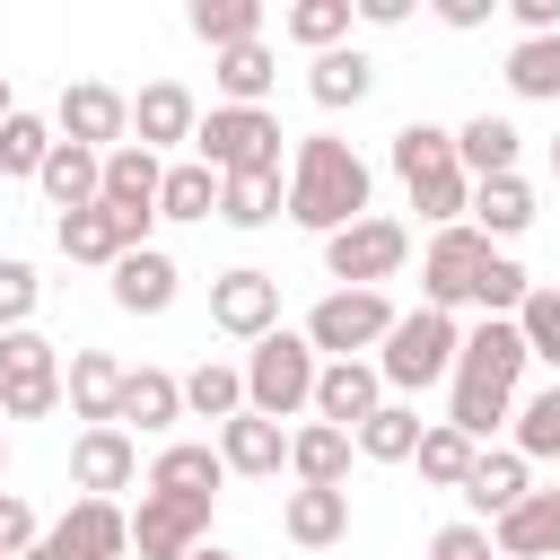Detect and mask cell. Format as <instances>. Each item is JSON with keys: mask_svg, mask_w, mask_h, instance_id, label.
Returning <instances> with one entry per match:
<instances>
[{"mask_svg": "<svg viewBox=\"0 0 560 560\" xmlns=\"http://www.w3.org/2000/svg\"><path fill=\"white\" fill-rule=\"evenodd\" d=\"M368 192H376L368 158L350 140H332V131H306L289 149V210L280 219H298L306 236H341L350 219H368Z\"/></svg>", "mask_w": 560, "mask_h": 560, "instance_id": "cell-1", "label": "cell"}, {"mask_svg": "<svg viewBox=\"0 0 560 560\" xmlns=\"http://www.w3.org/2000/svg\"><path fill=\"white\" fill-rule=\"evenodd\" d=\"M455 315H438V306H411V315H394V332L376 341V376H385V394L394 402H411L420 385H438V376H455Z\"/></svg>", "mask_w": 560, "mask_h": 560, "instance_id": "cell-2", "label": "cell"}, {"mask_svg": "<svg viewBox=\"0 0 560 560\" xmlns=\"http://www.w3.org/2000/svg\"><path fill=\"white\" fill-rule=\"evenodd\" d=\"M280 114H262V105H210L201 122H192V158L210 166V175H262V166H280Z\"/></svg>", "mask_w": 560, "mask_h": 560, "instance_id": "cell-3", "label": "cell"}, {"mask_svg": "<svg viewBox=\"0 0 560 560\" xmlns=\"http://www.w3.org/2000/svg\"><path fill=\"white\" fill-rule=\"evenodd\" d=\"M315 350H306V332H262L254 341V359H245V411H262V420H298L306 402H315Z\"/></svg>", "mask_w": 560, "mask_h": 560, "instance_id": "cell-4", "label": "cell"}, {"mask_svg": "<svg viewBox=\"0 0 560 560\" xmlns=\"http://www.w3.org/2000/svg\"><path fill=\"white\" fill-rule=\"evenodd\" d=\"M394 332V298L385 289H332V298H315V315H306V350L315 359H359V350H376Z\"/></svg>", "mask_w": 560, "mask_h": 560, "instance_id": "cell-5", "label": "cell"}, {"mask_svg": "<svg viewBox=\"0 0 560 560\" xmlns=\"http://www.w3.org/2000/svg\"><path fill=\"white\" fill-rule=\"evenodd\" d=\"M490 236L464 219V228H438L429 236V254H420V306H438V315H455V306H472V289H481V271H490Z\"/></svg>", "mask_w": 560, "mask_h": 560, "instance_id": "cell-6", "label": "cell"}, {"mask_svg": "<svg viewBox=\"0 0 560 560\" xmlns=\"http://www.w3.org/2000/svg\"><path fill=\"white\" fill-rule=\"evenodd\" d=\"M61 402V350L26 324V332H0V420H44Z\"/></svg>", "mask_w": 560, "mask_h": 560, "instance_id": "cell-7", "label": "cell"}, {"mask_svg": "<svg viewBox=\"0 0 560 560\" xmlns=\"http://www.w3.org/2000/svg\"><path fill=\"white\" fill-rule=\"evenodd\" d=\"M402 254H411V228L402 219H350L341 236H324V271L341 280V289H376V280H394L402 271Z\"/></svg>", "mask_w": 560, "mask_h": 560, "instance_id": "cell-8", "label": "cell"}, {"mask_svg": "<svg viewBox=\"0 0 560 560\" xmlns=\"http://www.w3.org/2000/svg\"><path fill=\"white\" fill-rule=\"evenodd\" d=\"M210 542V499H184V490H140L131 508V551L140 560H184Z\"/></svg>", "mask_w": 560, "mask_h": 560, "instance_id": "cell-9", "label": "cell"}, {"mask_svg": "<svg viewBox=\"0 0 560 560\" xmlns=\"http://www.w3.org/2000/svg\"><path fill=\"white\" fill-rule=\"evenodd\" d=\"M52 140H79V149H122L131 140V96L122 88H105V79H79V88H61V105H52Z\"/></svg>", "mask_w": 560, "mask_h": 560, "instance_id": "cell-10", "label": "cell"}, {"mask_svg": "<svg viewBox=\"0 0 560 560\" xmlns=\"http://www.w3.org/2000/svg\"><path fill=\"white\" fill-rule=\"evenodd\" d=\"M534 359H525V332H516V315H481L464 341H455V385H481V394H516V376H525Z\"/></svg>", "mask_w": 560, "mask_h": 560, "instance_id": "cell-11", "label": "cell"}, {"mask_svg": "<svg viewBox=\"0 0 560 560\" xmlns=\"http://www.w3.org/2000/svg\"><path fill=\"white\" fill-rule=\"evenodd\" d=\"M210 324L219 332H236V341H262V332H280V280L271 271H219L210 280Z\"/></svg>", "mask_w": 560, "mask_h": 560, "instance_id": "cell-12", "label": "cell"}, {"mask_svg": "<svg viewBox=\"0 0 560 560\" xmlns=\"http://www.w3.org/2000/svg\"><path fill=\"white\" fill-rule=\"evenodd\" d=\"M376 402H385L376 359H324V368H315V402H306V411H315L324 429H341V438H350V429H359Z\"/></svg>", "mask_w": 560, "mask_h": 560, "instance_id": "cell-13", "label": "cell"}, {"mask_svg": "<svg viewBox=\"0 0 560 560\" xmlns=\"http://www.w3.org/2000/svg\"><path fill=\"white\" fill-rule=\"evenodd\" d=\"M192 122H201V105H192V88H184V79H149V88L131 96V140H140L149 158L192 149Z\"/></svg>", "mask_w": 560, "mask_h": 560, "instance_id": "cell-14", "label": "cell"}, {"mask_svg": "<svg viewBox=\"0 0 560 560\" xmlns=\"http://www.w3.org/2000/svg\"><path fill=\"white\" fill-rule=\"evenodd\" d=\"M184 420V376L166 368H122V394H114V429L122 438H158Z\"/></svg>", "mask_w": 560, "mask_h": 560, "instance_id": "cell-15", "label": "cell"}, {"mask_svg": "<svg viewBox=\"0 0 560 560\" xmlns=\"http://www.w3.org/2000/svg\"><path fill=\"white\" fill-rule=\"evenodd\" d=\"M70 481H79V499H114V490H131V481H140V438H122V429H79V446H70Z\"/></svg>", "mask_w": 560, "mask_h": 560, "instance_id": "cell-16", "label": "cell"}, {"mask_svg": "<svg viewBox=\"0 0 560 560\" xmlns=\"http://www.w3.org/2000/svg\"><path fill=\"white\" fill-rule=\"evenodd\" d=\"M158 184H166V158H149L140 140H122V149H105V210L114 219H158Z\"/></svg>", "mask_w": 560, "mask_h": 560, "instance_id": "cell-17", "label": "cell"}, {"mask_svg": "<svg viewBox=\"0 0 560 560\" xmlns=\"http://www.w3.org/2000/svg\"><path fill=\"white\" fill-rule=\"evenodd\" d=\"M490 551H499V560H560V490H525V499L499 516Z\"/></svg>", "mask_w": 560, "mask_h": 560, "instance_id": "cell-18", "label": "cell"}, {"mask_svg": "<svg viewBox=\"0 0 560 560\" xmlns=\"http://www.w3.org/2000/svg\"><path fill=\"white\" fill-rule=\"evenodd\" d=\"M219 464L245 472V481H271L289 464V429L262 420V411H236V420H219Z\"/></svg>", "mask_w": 560, "mask_h": 560, "instance_id": "cell-19", "label": "cell"}, {"mask_svg": "<svg viewBox=\"0 0 560 560\" xmlns=\"http://www.w3.org/2000/svg\"><path fill=\"white\" fill-rule=\"evenodd\" d=\"M525 490H534V481H525V455H516V446H481L455 499H464L472 516H490V525H499V516H508V508H516Z\"/></svg>", "mask_w": 560, "mask_h": 560, "instance_id": "cell-20", "label": "cell"}, {"mask_svg": "<svg viewBox=\"0 0 560 560\" xmlns=\"http://www.w3.org/2000/svg\"><path fill=\"white\" fill-rule=\"evenodd\" d=\"M175 280H184V271H175V254L140 245V254H122V262H114V306H122V315H166V306H175Z\"/></svg>", "mask_w": 560, "mask_h": 560, "instance_id": "cell-21", "label": "cell"}, {"mask_svg": "<svg viewBox=\"0 0 560 560\" xmlns=\"http://www.w3.org/2000/svg\"><path fill=\"white\" fill-rule=\"evenodd\" d=\"M61 394H70V411H79L88 429H114L122 359H114V350H70V368H61Z\"/></svg>", "mask_w": 560, "mask_h": 560, "instance_id": "cell-22", "label": "cell"}, {"mask_svg": "<svg viewBox=\"0 0 560 560\" xmlns=\"http://www.w3.org/2000/svg\"><path fill=\"white\" fill-rule=\"evenodd\" d=\"M52 534L70 542V560H122V551H131V516H122L114 499H70V516H61Z\"/></svg>", "mask_w": 560, "mask_h": 560, "instance_id": "cell-23", "label": "cell"}, {"mask_svg": "<svg viewBox=\"0 0 560 560\" xmlns=\"http://www.w3.org/2000/svg\"><path fill=\"white\" fill-rule=\"evenodd\" d=\"M368 88H376V61H368L359 44H332V52H315V61H306V96H315L324 114L368 105Z\"/></svg>", "mask_w": 560, "mask_h": 560, "instance_id": "cell-24", "label": "cell"}, {"mask_svg": "<svg viewBox=\"0 0 560 560\" xmlns=\"http://www.w3.org/2000/svg\"><path fill=\"white\" fill-rule=\"evenodd\" d=\"M52 245H61L70 262H105V271L131 254V236H122V219H114L105 201H88V210H61V219H52Z\"/></svg>", "mask_w": 560, "mask_h": 560, "instance_id": "cell-25", "label": "cell"}, {"mask_svg": "<svg viewBox=\"0 0 560 560\" xmlns=\"http://www.w3.org/2000/svg\"><path fill=\"white\" fill-rule=\"evenodd\" d=\"M350 438L341 429H324V420H306V429H289V472H298V490H341L350 481Z\"/></svg>", "mask_w": 560, "mask_h": 560, "instance_id": "cell-26", "label": "cell"}, {"mask_svg": "<svg viewBox=\"0 0 560 560\" xmlns=\"http://www.w3.org/2000/svg\"><path fill=\"white\" fill-rule=\"evenodd\" d=\"M280 534H289L298 551L341 542V534H350V490H289V499H280Z\"/></svg>", "mask_w": 560, "mask_h": 560, "instance_id": "cell-27", "label": "cell"}, {"mask_svg": "<svg viewBox=\"0 0 560 560\" xmlns=\"http://www.w3.org/2000/svg\"><path fill=\"white\" fill-rule=\"evenodd\" d=\"M516 140H525V131H516L508 114H472V122L455 131V166H464L472 184H490V175H516Z\"/></svg>", "mask_w": 560, "mask_h": 560, "instance_id": "cell-28", "label": "cell"}, {"mask_svg": "<svg viewBox=\"0 0 560 560\" xmlns=\"http://www.w3.org/2000/svg\"><path fill=\"white\" fill-rule=\"evenodd\" d=\"M35 184H44V201H52V210H88V201L105 192V158H96V149H79V140H52V158H44V175H35Z\"/></svg>", "mask_w": 560, "mask_h": 560, "instance_id": "cell-29", "label": "cell"}, {"mask_svg": "<svg viewBox=\"0 0 560 560\" xmlns=\"http://www.w3.org/2000/svg\"><path fill=\"white\" fill-rule=\"evenodd\" d=\"M420 429H429V420H420L411 402H394V394H385V402L350 429V446H359L368 464H411V455H420Z\"/></svg>", "mask_w": 560, "mask_h": 560, "instance_id": "cell-30", "label": "cell"}, {"mask_svg": "<svg viewBox=\"0 0 560 560\" xmlns=\"http://www.w3.org/2000/svg\"><path fill=\"white\" fill-rule=\"evenodd\" d=\"M289 210V175L262 166V175H219V219L228 228H271Z\"/></svg>", "mask_w": 560, "mask_h": 560, "instance_id": "cell-31", "label": "cell"}, {"mask_svg": "<svg viewBox=\"0 0 560 560\" xmlns=\"http://www.w3.org/2000/svg\"><path fill=\"white\" fill-rule=\"evenodd\" d=\"M481 236H525L534 228V184L525 175H490V184H472V210H464Z\"/></svg>", "mask_w": 560, "mask_h": 560, "instance_id": "cell-32", "label": "cell"}, {"mask_svg": "<svg viewBox=\"0 0 560 560\" xmlns=\"http://www.w3.org/2000/svg\"><path fill=\"white\" fill-rule=\"evenodd\" d=\"M210 79H219L228 105H262L271 79H280V61H271V44H228V52H210Z\"/></svg>", "mask_w": 560, "mask_h": 560, "instance_id": "cell-33", "label": "cell"}, {"mask_svg": "<svg viewBox=\"0 0 560 560\" xmlns=\"http://www.w3.org/2000/svg\"><path fill=\"white\" fill-rule=\"evenodd\" d=\"M184 26H192L210 52H228V44H262V0H192Z\"/></svg>", "mask_w": 560, "mask_h": 560, "instance_id": "cell-34", "label": "cell"}, {"mask_svg": "<svg viewBox=\"0 0 560 560\" xmlns=\"http://www.w3.org/2000/svg\"><path fill=\"white\" fill-rule=\"evenodd\" d=\"M219 481H228V464H219V446H166V455L149 464V490H184V499H219Z\"/></svg>", "mask_w": 560, "mask_h": 560, "instance_id": "cell-35", "label": "cell"}, {"mask_svg": "<svg viewBox=\"0 0 560 560\" xmlns=\"http://www.w3.org/2000/svg\"><path fill=\"white\" fill-rule=\"evenodd\" d=\"M350 0H289L280 9V35L289 44H306V52H332V44H350Z\"/></svg>", "mask_w": 560, "mask_h": 560, "instance_id": "cell-36", "label": "cell"}, {"mask_svg": "<svg viewBox=\"0 0 560 560\" xmlns=\"http://www.w3.org/2000/svg\"><path fill=\"white\" fill-rule=\"evenodd\" d=\"M184 411H192V420H236V411H245V368L201 359V368L184 376Z\"/></svg>", "mask_w": 560, "mask_h": 560, "instance_id": "cell-37", "label": "cell"}, {"mask_svg": "<svg viewBox=\"0 0 560 560\" xmlns=\"http://www.w3.org/2000/svg\"><path fill=\"white\" fill-rule=\"evenodd\" d=\"M508 88H516L525 105H551V96H560V35H516V52H508Z\"/></svg>", "mask_w": 560, "mask_h": 560, "instance_id": "cell-38", "label": "cell"}, {"mask_svg": "<svg viewBox=\"0 0 560 560\" xmlns=\"http://www.w3.org/2000/svg\"><path fill=\"white\" fill-rule=\"evenodd\" d=\"M472 455H481V446H472L464 429H446V420H429V429H420V455H411V464H420V481H438V490H464V472H472Z\"/></svg>", "mask_w": 560, "mask_h": 560, "instance_id": "cell-39", "label": "cell"}, {"mask_svg": "<svg viewBox=\"0 0 560 560\" xmlns=\"http://www.w3.org/2000/svg\"><path fill=\"white\" fill-rule=\"evenodd\" d=\"M210 210H219V175H210L201 158L166 166V184H158V219H210Z\"/></svg>", "mask_w": 560, "mask_h": 560, "instance_id": "cell-40", "label": "cell"}, {"mask_svg": "<svg viewBox=\"0 0 560 560\" xmlns=\"http://www.w3.org/2000/svg\"><path fill=\"white\" fill-rule=\"evenodd\" d=\"M438 166H455V131H438V122H402V131H394V175L420 184V175H438Z\"/></svg>", "mask_w": 560, "mask_h": 560, "instance_id": "cell-41", "label": "cell"}, {"mask_svg": "<svg viewBox=\"0 0 560 560\" xmlns=\"http://www.w3.org/2000/svg\"><path fill=\"white\" fill-rule=\"evenodd\" d=\"M411 210H420L429 228H464V210H472V175H464V166L420 175V184H411Z\"/></svg>", "mask_w": 560, "mask_h": 560, "instance_id": "cell-42", "label": "cell"}, {"mask_svg": "<svg viewBox=\"0 0 560 560\" xmlns=\"http://www.w3.org/2000/svg\"><path fill=\"white\" fill-rule=\"evenodd\" d=\"M52 158V122L44 114H9L0 122V175H44Z\"/></svg>", "mask_w": 560, "mask_h": 560, "instance_id": "cell-43", "label": "cell"}, {"mask_svg": "<svg viewBox=\"0 0 560 560\" xmlns=\"http://www.w3.org/2000/svg\"><path fill=\"white\" fill-rule=\"evenodd\" d=\"M516 332H525V359H542V368L560 376V289H525Z\"/></svg>", "mask_w": 560, "mask_h": 560, "instance_id": "cell-44", "label": "cell"}, {"mask_svg": "<svg viewBox=\"0 0 560 560\" xmlns=\"http://www.w3.org/2000/svg\"><path fill=\"white\" fill-rule=\"evenodd\" d=\"M516 455L534 464V455H560V376L534 394V402H516Z\"/></svg>", "mask_w": 560, "mask_h": 560, "instance_id": "cell-45", "label": "cell"}, {"mask_svg": "<svg viewBox=\"0 0 560 560\" xmlns=\"http://www.w3.org/2000/svg\"><path fill=\"white\" fill-rule=\"evenodd\" d=\"M35 306H44L35 262H9V254H0V332H26V324H35Z\"/></svg>", "mask_w": 560, "mask_h": 560, "instance_id": "cell-46", "label": "cell"}, {"mask_svg": "<svg viewBox=\"0 0 560 560\" xmlns=\"http://www.w3.org/2000/svg\"><path fill=\"white\" fill-rule=\"evenodd\" d=\"M525 289H534V280H525L508 254H490V271H481V289H472V306H481V315H516V306H525Z\"/></svg>", "mask_w": 560, "mask_h": 560, "instance_id": "cell-47", "label": "cell"}, {"mask_svg": "<svg viewBox=\"0 0 560 560\" xmlns=\"http://www.w3.org/2000/svg\"><path fill=\"white\" fill-rule=\"evenodd\" d=\"M429 560H499V551H490V525H438Z\"/></svg>", "mask_w": 560, "mask_h": 560, "instance_id": "cell-48", "label": "cell"}, {"mask_svg": "<svg viewBox=\"0 0 560 560\" xmlns=\"http://www.w3.org/2000/svg\"><path fill=\"white\" fill-rule=\"evenodd\" d=\"M26 542H35V508H26L18 490H0V560H18Z\"/></svg>", "mask_w": 560, "mask_h": 560, "instance_id": "cell-49", "label": "cell"}, {"mask_svg": "<svg viewBox=\"0 0 560 560\" xmlns=\"http://www.w3.org/2000/svg\"><path fill=\"white\" fill-rule=\"evenodd\" d=\"M525 35H560V0H508Z\"/></svg>", "mask_w": 560, "mask_h": 560, "instance_id": "cell-50", "label": "cell"}, {"mask_svg": "<svg viewBox=\"0 0 560 560\" xmlns=\"http://www.w3.org/2000/svg\"><path fill=\"white\" fill-rule=\"evenodd\" d=\"M359 9V26H402L411 18V0H350Z\"/></svg>", "mask_w": 560, "mask_h": 560, "instance_id": "cell-51", "label": "cell"}, {"mask_svg": "<svg viewBox=\"0 0 560 560\" xmlns=\"http://www.w3.org/2000/svg\"><path fill=\"white\" fill-rule=\"evenodd\" d=\"M438 18H446V26H481V18H490V0H438Z\"/></svg>", "mask_w": 560, "mask_h": 560, "instance_id": "cell-52", "label": "cell"}, {"mask_svg": "<svg viewBox=\"0 0 560 560\" xmlns=\"http://www.w3.org/2000/svg\"><path fill=\"white\" fill-rule=\"evenodd\" d=\"M18 560H70V542H61V534H35V542H26Z\"/></svg>", "mask_w": 560, "mask_h": 560, "instance_id": "cell-53", "label": "cell"}, {"mask_svg": "<svg viewBox=\"0 0 560 560\" xmlns=\"http://www.w3.org/2000/svg\"><path fill=\"white\" fill-rule=\"evenodd\" d=\"M184 560H236V551H219V542H201V551H184Z\"/></svg>", "mask_w": 560, "mask_h": 560, "instance_id": "cell-54", "label": "cell"}, {"mask_svg": "<svg viewBox=\"0 0 560 560\" xmlns=\"http://www.w3.org/2000/svg\"><path fill=\"white\" fill-rule=\"evenodd\" d=\"M9 114H18V105H9V70H0V122H9Z\"/></svg>", "mask_w": 560, "mask_h": 560, "instance_id": "cell-55", "label": "cell"}, {"mask_svg": "<svg viewBox=\"0 0 560 560\" xmlns=\"http://www.w3.org/2000/svg\"><path fill=\"white\" fill-rule=\"evenodd\" d=\"M551 184H560V140H551Z\"/></svg>", "mask_w": 560, "mask_h": 560, "instance_id": "cell-56", "label": "cell"}, {"mask_svg": "<svg viewBox=\"0 0 560 560\" xmlns=\"http://www.w3.org/2000/svg\"><path fill=\"white\" fill-rule=\"evenodd\" d=\"M0 472H9V438H0Z\"/></svg>", "mask_w": 560, "mask_h": 560, "instance_id": "cell-57", "label": "cell"}]
</instances>
